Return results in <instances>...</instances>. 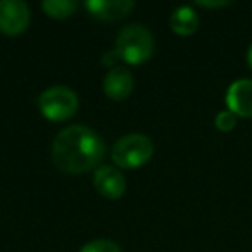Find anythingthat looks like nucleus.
Segmentation results:
<instances>
[{"label": "nucleus", "mask_w": 252, "mask_h": 252, "mask_svg": "<svg viewBox=\"0 0 252 252\" xmlns=\"http://www.w3.org/2000/svg\"><path fill=\"white\" fill-rule=\"evenodd\" d=\"M30 25V7L21 0H0V32L19 35Z\"/></svg>", "instance_id": "39448f33"}, {"label": "nucleus", "mask_w": 252, "mask_h": 252, "mask_svg": "<svg viewBox=\"0 0 252 252\" xmlns=\"http://www.w3.org/2000/svg\"><path fill=\"white\" fill-rule=\"evenodd\" d=\"M133 90V74L126 67L114 66L104 80V92L112 100H125Z\"/></svg>", "instance_id": "1a4fd4ad"}, {"label": "nucleus", "mask_w": 252, "mask_h": 252, "mask_svg": "<svg viewBox=\"0 0 252 252\" xmlns=\"http://www.w3.org/2000/svg\"><path fill=\"white\" fill-rule=\"evenodd\" d=\"M38 105L42 114L50 121H66L78 111V95L71 88L57 85L40 95Z\"/></svg>", "instance_id": "20e7f679"}, {"label": "nucleus", "mask_w": 252, "mask_h": 252, "mask_svg": "<svg viewBox=\"0 0 252 252\" xmlns=\"http://www.w3.org/2000/svg\"><path fill=\"white\" fill-rule=\"evenodd\" d=\"M116 59H119V57H118V54H116V50H114V52L104 54V59H102V63H104V64H111V66H112Z\"/></svg>", "instance_id": "2eb2a0df"}, {"label": "nucleus", "mask_w": 252, "mask_h": 252, "mask_svg": "<svg viewBox=\"0 0 252 252\" xmlns=\"http://www.w3.org/2000/svg\"><path fill=\"white\" fill-rule=\"evenodd\" d=\"M80 252H123V249L116 242L100 238V240H92L85 244Z\"/></svg>", "instance_id": "f8f14e48"}, {"label": "nucleus", "mask_w": 252, "mask_h": 252, "mask_svg": "<svg viewBox=\"0 0 252 252\" xmlns=\"http://www.w3.org/2000/svg\"><path fill=\"white\" fill-rule=\"evenodd\" d=\"M42 7L50 18L64 19L74 14V11L78 9V2L76 0H45L42 2Z\"/></svg>", "instance_id": "9b49d317"}, {"label": "nucleus", "mask_w": 252, "mask_h": 252, "mask_svg": "<svg viewBox=\"0 0 252 252\" xmlns=\"http://www.w3.org/2000/svg\"><path fill=\"white\" fill-rule=\"evenodd\" d=\"M169 25H171L173 32L178 33V35H192L199 28V16L190 5H182V7L173 11Z\"/></svg>", "instance_id": "9d476101"}, {"label": "nucleus", "mask_w": 252, "mask_h": 252, "mask_svg": "<svg viewBox=\"0 0 252 252\" xmlns=\"http://www.w3.org/2000/svg\"><path fill=\"white\" fill-rule=\"evenodd\" d=\"M154 52V36L144 25H128L119 32L116 54L128 64H142Z\"/></svg>", "instance_id": "f03ea898"}, {"label": "nucleus", "mask_w": 252, "mask_h": 252, "mask_svg": "<svg viewBox=\"0 0 252 252\" xmlns=\"http://www.w3.org/2000/svg\"><path fill=\"white\" fill-rule=\"evenodd\" d=\"M197 4L204 5V7H223V5H228L230 2H226V0H220V2H207V0H197Z\"/></svg>", "instance_id": "4468645a"}, {"label": "nucleus", "mask_w": 252, "mask_h": 252, "mask_svg": "<svg viewBox=\"0 0 252 252\" xmlns=\"http://www.w3.org/2000/svg\"><path fill=\"white\" fill-rule=\"evenodd\" d=\"M94 185L97 192L107 199H119L126 190L125 176L112 166H98L95 169Z\"/></svg>", "instance_id": "6e6552de"}, {"label": "nucleus", "mask_w": 252, "mask_h": 252, "mask_svg": "<svg viewBox=\"0 0 252 252\" xmlns=\"http://www.w3.org/2000/svg\"><path fill=\"white\" fill-rule=\"evenodd\" d=\"M154 154V144L144 133H130L121 137L112 145V161L126 169L144 166Z\"/></svg>", "instance_id": "7ed1b4c3"}, {"label": "nucleus", "mask_w": 252, "mask_h": 252, "mask_svg": "<svg viewBox=\"0 0 252 252\" xmlns=\"http://www.w3.org/2000/svg\"><path fill=\"white\" fill-rule=\"evenodd\" d=\"M105 156V144L94 130L73 125L59 131L52 144V161L61 171L80 175L94 169Z\"/></svg>", "instance_id": "f257e3e1"}, {"label": "nucleus", "mask_w": 252, "mask_h": 252, "mask_svg": "<svg viewBox=\"0 0 252 252\" xmlns=\"http://www.w3.org/2000/svg\"><path fill=\"white\" fill-rule=\"evenodd\" d=\"M228 111L242 118H252V80L240 78L228 87L226 92Z\"/></svg>", "instance_id": "423d86ee"}, {"label": "nucleus", "mask_w": 252, "mask_h": 252, "mask_svg": "<svg viewBox=\"0 0 252 252\" xmlns=\"http://www.w3.org/2000/svg\"><path fill=\"white\" fill-rule=\"evenodd\" d=\"M247 63H249V66H251V69H252V43H251V47H249V50H247Z\"/></svg>", "instance_id": "dca6fc26"}, {"label": "nucleus", "mask_w": 252, "mask_h": 252, "mask_svg": "<svg viewBox=\"0 0 252 252\" xmlns=\"http://www.w3.org/2000/svg\"><path fill=\"white\" fill-rule=\"evenodd\" d=\"M87 11L102 21H118L130 14L135 7L133 0H88Z\"/></svg>", "instance_id": "0eeeda50"}, {"label": "nucleus", "mask_w": 252, "mask_h": 252, "mask_svg": "<svg viewBox=\"0 0 252 252\" xmlns=\"http://www.w3.org/2000/svg\"><path fill=\"white\" fill-rule=\"evenodd\" d=\"M214 123H216L218 130L230 131V130H233L235 125H237V116H235L231 111H221L220 114L216 116Z\"/></svg>", "instance_id": "ddd939ff"}]
</instances>
